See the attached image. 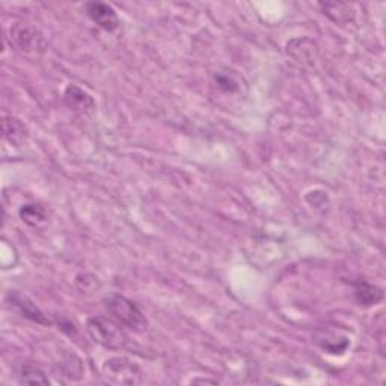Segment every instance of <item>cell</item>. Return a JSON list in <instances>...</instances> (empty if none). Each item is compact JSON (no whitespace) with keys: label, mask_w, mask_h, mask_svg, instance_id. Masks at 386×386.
Returning a JSON list of instances; mask_svg holds the SVG:
<instances>
[{"label":"cell","mask_w":386,"mask_h":386,"mask_svg":"<svg viewBox=\"0 0 386 386\" xmlns=\"http://www.w3.org/2000/svg\"><path fill=\"white\" fill-rule=\"evenodd\" d=\"M103 302H105V308L107 313L114 317L119 325L126 326L135 332H144L148 327V322L145 316L142 314V311L126 296L110 293L103 299Z\"/></svg>","instance_id":"6da1fadb"},{"label":"cell","mask_w":386,"mask_h":386,"mask_svg":"<svg viewBox=\"0 0 386 386\" xmlns=\"http://www.w3.org/2000/svg\"><path fill=\"white\" fill-rule=\"evenodd\" d=\"M87 329L92 341L109 350H122L127 346V336L121 331V327L105 317L89 318Z\"/></svg>","instance_id":"7a4b0ae2"},{"label":"cell","mask_w":386,"mask_h":386,"mask_svg":"<svg viewBox=\"0 0 386 386\" xmlns=\"http://www.w3.org/2000/svg\"><path fill=\"white\" fill-rule=\"evenodd\" d=\"M9 41L17 52L23 54L40 56L45 52V38L44 35L29 24H15L9 32Z\"/></svg>","instance_id":"3957f363"},{"label":"cell","mask_w":386,"mask_h":386,"mask_svg":"<svg viewBox=\"0 0 386 386\" xmlns=\"http://www.w3.org/2000/svg\"><path fill=\"white\" fill-rule=\"evenodd\" d=\"M106 378L115 383L122 385H138L142 382V373L139 366L130 362L126 357H114L105 364Z\"/></svg>","instance_id":"277c9868"},{"label":"cell","mask_w":386,"mask_h":386,"mask_svg":"<svg viewBox=\"0 0 386 386\" xmlns=\"http://www.w3.org/2000/svg\"><path fill=\"white\" fill-rule=\"evenodd\" d=\"M91 20L106 32H115L119 27V18L115 9L103 2H88L84 5Z\"/></svg>","instance_id":"5b68a950"},{"label":"cell","mask_w":386,"mask_h":386,"mask_svg":"<svg viewBox=\"0 0 386 386\" xmlns=\"http://www.w3.org/2000/svg\"><path fill=\"white\" fill-rule=\"evenodd\" d=\"M8 302L17 311L18 314L26 317L27 320H31V322L43 325V326L50 325V320L43 314V311L26 296L20 295V293H9Z\"/></svg>","instance_id":"8992f818"},{"label":"cell","mask_w":386,"mask_h":386,"mask_svg":"<svg viewBox=\"0 0 386 386\" xmlns=\"http://www.w3.org/2000/svg\"><path fill=\"white\" fill-rule=\"evenodd\" d=\"M64 101L71 110L82 115H88L96 109V101H94L91 94L79 88L77 84H70V87L65 89Z\"/></svg>","instance_id":"52a82bcc"},{"label":"cell","mask_w":386,"mask_h":386,"mask_svg":"<svg viewBox=\"0 0 386 386\" xmlns=\"http://www.w3.org/2000/svg\"><path fill=\"white\" fill-rule=\"evenodd\" d=\"M353 296L361 306H374L383 300V290L365 281H357L353 285Z\"/></svg>","instance_id":"ba28073f"},{"label":"cell","mask_w":386,"mask_h":386,"mask_svg":"<svg viewBox=\"0 0 386 386\" xmlns=\"http://www.w3.org/2000/svg\"><path fill=\"white\" fill-rule=\"evenodd\" d=\"M316 343L323 352L332 355H343L348 347V340L346 336H340L331 331H320L316 335Z\"/></svg>","instance_id":"9c48e42d"},{"label":"cell","mask_w":386,"mask_h":386,"mask_svg":"<svg viewBox=\"0 0 386 386\" xmlns=\"http://www.w3.org/2000/svg\"><path fill=\"white\" fill-rule=\"evenodd\" d=\"M318 6L322 8V11H323L325 15H327L332 22H335L338 24L350 23V22H353V18H355L353 9L348 3L326 2V3H320Z\"/></svg>","instance_id":"30bf717a"},{"label":"cell","mask_w":386,"mask_h":386,"mask_svg":"<svg viewBox=\"0 0 386 386\" xmlns=\"http://www.w3.org/2000/svg\"><path fill=\"white\" fill-rule=\"evenodd\" d=\"M3 136L6 140H9L14 147H22L27 138V128L24 127L20 119L14 117H5L3 118Z\"/></svg>","instance_id":"8fae6325"},{"label":"cell","mask_w":386,"mask_h":386,"mask_svg":"<svg viewBox=\"0 0 386 386\" xmlns=\"http://www.w3.org/2000/svg\"><path fill=\"white\" fill-rule=\"evenodd\" d=\"M20 218L32 228H43L49 222V214L40 204H24L20 209Z\"/></svg>","instance_id":"7c38bea8"},{"label":"cell","mask_w":386,"mask_h":386,"mask_svg":"<svg viewBox=\"0 0 386 386\" xmlns=\"http://www.w3.org/2000/svg\"><path fill=\"white\" fill-rule=\"evenodd\" d=\"M17 380L22 385H50L49 378L38 366L31 364H22L17 369Z\"/></svg>","instance_id":"4fadbf2b"},{"label":"cell","mask_w":386,"mask_h":386,"mask_svg":"<svg viewBox=\"0 0 386 386\" xmlns=\"http://www.w3.org/2000/svg\"><path fill=\"white\" fill-rule=\"evenodd\" d=\"M213 79H214V83L218 84V88L222 89L223 92L234 94V92L240 91V88H242V82H240L239 76L231 70L216 71Z\"/></svg>","instance_id":"5bb4252c"},{"label":"cell","mask_w":386,"mask_h":386,"mask_svg":"<svg viewBox=\"0 0 386 386\" xmlns=\"http://www.w3.org/2000/svg\"><path fill=\"white\" fill-rule=\"evenodd\" d=\"M59 366H61V371L64 373V376H67L68 379H71V380L82 379V373H83L82 361L74 353L65 355L59 362Z\"/></svg>","instance_id":"9a60e30c"}]
</instances>
